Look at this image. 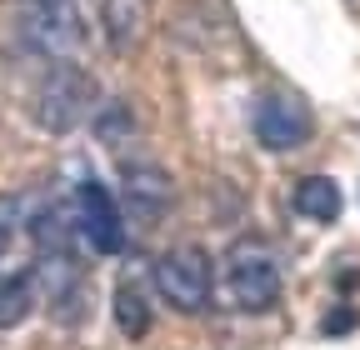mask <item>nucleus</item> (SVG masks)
Here are the masks:
<instances>
[{
    "mask_svg": "<svg viewBox=\"0 0 360 350\" xmlns=\"http://www.w3.org/2000/svg\"><path fill=\"white\" fill-rule=\"evenodd\" d=\"M120 186H125V200L141 210V215H160L165 205H170V195H175V186H170V175L155 165V160H125L120 165Z\"/></svg>",
    "mask_w": 360,
    "mask_h": 350,
    "instance_id": "obj_8",
    "label": "nucleus"
},
{
    "mask_svg": "<svg viewBox=\"0 0 360 350\" xmlns=\"http://www.w3.org/2000/svg\"><path fill=\"white\" fill-rule=\"evenodd\" d=\"M90 110V75L80 65H56L40 91V125L45 130H75L80 115Z\"/></svg>",
    "mask_w": 360,
    "mask_h": 350,
    "instance_id": "obj_5",
    "label": "nucleus"
},
{
    "mask_svg": "<svg viewBox=\"0 0 360 350\" xmlns=\"http://www.w3.org/2000/svg\"><path fill=\"white\" fill-rule=\"evenodd\" d=\"M250 125H255V141L265 150H295L310 136V110L290 96H260Z\"/></svg>",
    "mask_w": 360,
    "mask_h": 350,
    "instance_id": "obj_6",
    "label": "nucleus"
},
{
    "mask_svg": "<svg viewBox=\"0 0 360 350\" xmlns=\"http://www.w3.org/2000/svg\"><path fill=\"white\" fill-rule=\"evenodd\" d=\"M40 200L25 195V190H11V195H0V260H11L15 245L25 235H35V221H40Z\"/></svg>",
    "mask_w": 360,
    "mask_h": 350,
    "instance_id": "obj_9",
    "label": "nucleus"
},
{
    "mask_svg": "<svg viewBox=\"0 0 360 350\" xmlns=\"http://www.w3.org/2000/svg\"><path fill=\"white\" fill-rule=\"evenodd\" d=\"M115 320H120V330H125L130 340H141V335L150 330V305H146V295H141V285H135V280H120V285H115Z\"/></svg>",
    "mask_w": 360,
    "mask_h": 350,
    "instance_id": "obj_11",
    "label": "nucleus"
},
{
    "mask_svg": "<svg viewBox=\"0 0 360 350\" xmlns=\"http://www.w3.org/2000/svg\"><path fill=\"white\" fill-rule=\"evenodd\" d=\"M20 30H25L30 46L40 56H51L56 65H65V56H75L80 40H85L75 0H25L20 6Z\"/></svg>",
    "mask_w": 360,
    "mask_h": 350,
    "instance_id": "obj_3",
    "label": "nucleus"
},
{
    "mask_svg": "<svg viewBox=\"0 0 360 350\" xmlns=\"http://www.w3.org/2000/svg\"><path fill=\"white\" fill-rule=\"evenodd\" d=\"M105 20H110V35H115V46H125V35L135 30L141 11H135V0H105Z\"/></svg>",
    "mask_w": 360,
    "mask_h": 350,
    "instance_id": "obj_12",
    "label": "nucleus"
},
{
    "mask_svg": "<svg viewBox=\"0 0 360 350\" xmlns=\"http://www.w3.org/2000/svg\"><path fill=\"white\" fill-rule=\"evenodd\" d=\"M225 290L240 311H270L281 295V266L260 240H240L231 255H225Z\"/></svg>",
    "mask_w": 360,
    "mask_h": 350,
    "instance_id": "obj_2",
    "label": "nucleus"
},
{
    "mask_svg": "<svg viewBox=\"0 0 360 350\" xmlns=\"http://www.w3.org/2000/svg\"><path fill=\"white\" fill-rule=\"evenodd\" d=\"M155 290L175 305V311H205L210 290H215V271H210V255L200 245H175L155 260Z\"/></svg>",
    "mask_w": 360,
    "mask_h": 350,
    "instance_id": "obj_1",
    "label": "nucleus"
},
{
    "mask_svg": "<svg viewBox=\"0 0 360 350\" xmlns=\"http://www.w3.org/2000/svg\"><path fill=\"white\" fill-rule=\"evenodd\" d=\"M75 221L90 250L101 255H120L125 250V221H120V205L101 181H80L75 186Z\"/></svg>",
    "mask_w": 360,
    "mask_h": 350,
    "instance_id": "obj_4",
    "label": "nucleus"
},
{
    "mask_svg": "<svg viewBox=\"0 0 360 350\" xmlns=\"http://www.w3.org/2000/svg\"><path fill=\"white\" fill-rule=\"evenodd\" d=\"M295 215H305V221H321V226H330L335 215H340V186L330 181V175H305V181L295 186Z\"/></svg>",
    "mask_w": 360,
    "mask_h": 350,
    "instance_id": "obj_10",
    "label": "nucleus"
},
{
    "mask_svg": "<svg viewBox=\"0 0 360 350\" xmlns=\"http://www.w3.org/2000/svg\"><path fill=\"white\" fill-rule=\"evenodd\" d=\"M35 295H40V276H35V260H0V325H20L35 311Z\"/></svg>",
    "mask_w": 360,
    "mask_h": 350,
    "instance_id": "obj_7",
    "label": "nucleus"
}]
</instances>
